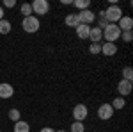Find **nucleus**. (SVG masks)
I'll return each instance as SVG.
<instances>
[{
  "instance_id": "17",
  "label": "nucleus",
  "mask_w": 133,
  "mask_h": 132,
  "mask_svg": "<svg viewBox=\"0 0 133 132\" xmlns=\"http://www.w3.org/2000/svg\"><path fill=\"white\" fill-rule=\"evenodd\" d=\"M110 105H112L114 111H117V109H124V105H126V100H124L123 96H115V98L112 100V104H110Z\"/></svg>"
},
{
  "instance_id": "21",
  "label": "nucleus",
  "mask_w": 133,
  "mask_h": 132,
  "mask_svg": "<svg viewBox=\"0 0 133 132\" xmlns=\"http://www.w3.org/2000/svg\"><path fill=\"white\" fill-rule=\"evenodd\" d=\"M121 73H123V79H124V81L133 82V68H131V66H124Z\"/></svg>"
},
{
  "instance_id": "5",
  "label": "nucleus",
  "mask_w": 133,
  "mask_h": 132,
  "mask_svg": "<svg viewBox=\"0 0 133 132\" xmlns=\"http://www.w3.org/2000/svg\"><path fill=\"white\" fill-rule=\"evenodd\" d=\"M73 120L75 122H85V118L89 116V109H87V105L85 104H76L75 107H73Z\"/></svg>"
},
{
  "instance_id": "26",
  "label": "nucleus",
  "mask_w": 133,
  "mask_h": 132,
  "mask_svg": "<svg viewBox=\"0 0 133 132\" xmlns=\"http://www.w3.org/2000/svg\"><path fill=\"white\" fill-rule=\"evenodd\" d=\"M39 132H55V129H51V127H43Z\"/></svg>"
},
{
  "instance_id": "23",
  "label": "nucleus",
  "mask_w": 133,
  "mask_h": 132,
  "mask_svg": "<svg viewBox=\"0 0 133 132\" xmlns=\"http://www.w3.org/2000/svg\"><path fill=\"white\" fill-rule=\"evenodd\" d=\"M89 52H91L92 55L101 54V43H91V45H89Z\"/></svg>"
},
{
  "instance_id": "29",
  "label": "nucleus",
  "mask_w": 133,
  "mask_h": 132,
  "mask_svg": "<svg viewBox=\"0 0 133 132\" xmlns=\"http://www.w3.org/2000/svg\"><path fill=\"white\" fill-rule=\"evenodd\" d=\"M55 132H68V130H55Z\"/></svg>"
},
{
  "instance_id": "10",
  "label": "nucleus",
  "mask_w": 133,
  "mask_h": 132,
  "mask_svg": "<svg viewBox=\"0 0 133 132\" xmlns=\"http://www.w3.org/2000/svg\"><path fill=\"white\" fill-rule=\"evenodd\" d=\"M117 27L121 29V32L131 31V29H133V18H131V16H123L121 20L117 21Z\"/></svg>"
},
{
  "instance_id": "4",
  "label": "nucleus",
  "mask_w": 133,
  "mask_h": 132,
  "mask_svg": "<svg viewBox=\"0 0 133 132\" xmlns=\"http://www.w3.org/2000/svg\"><path fill=\"white\" fill-rule=\"evenodd\" d=\"M30 5H32V13H34V16L37 14V18H39V16H44V14H48V11H50V2H48V0H34Z\"/></svg>"
},
{
  "instance_id": "31",
  "label": "nucleus",
  "mask_w": 133,
  "mask_h": 132,
  "mask_svg": "<svg viewBox=\"0 0 133 132\" xmlns=\"http://www.w3.org/2000/svg\"><path fill=\"white\" fill-rule=\"evenodd\" d=\"M0 132H2V130H0Z\"/></svg>"
},
{
  "instance_id": "9",
  "label": "nucleus",
  "mask_w": 133,
  "mask_h": 132,
  "mask_svg": "<svg viewBox=\"0 0 133 132\" xmlns=\"http://www.w3.org/2000/svg\"><path fill=\"white\" fill-rule=\"evenodd\" d=\"M12 95H14V88L11 86L9 82H0V98L9 100Z\"/></svg>"
},
{
  "instance_id": "13",
  "label": "nucleus",
  "mask_w": 133,
  "mask_h": 132,
  "mask_svg": "<svg viewBox=\"0 0 133 132\" xmlns=\"http://www.w3.org/2000/svg\"><path fill=\"white\" fill-rule=\"evenodd\" d=\"M89 39H91V43H101V39H103V31H101V29H98V27H91Z\"/></svg>"
},
{
  "instance_id": "19",
  "label": "nucleus",
  "mask_w": 133,
  "mask_h": 132,
  "mask_svg": "<svg viewBox=\"0 0 133 132\" xmlns=\"http://www.w3.org/2000/svg\"><path fill=\"white\" fill-rule=\"evenodd\" d=\"M11 29H12V25H11V21L9 20H0V34H9Z\"/></svg>"
},
{
  "instance_id": "25",
  "label": "nucleus",
  "mask_w": 133,
  "mask_h": 132,
  "mask_svg": "<svg viewBox=\"0 0 133 132\" xmlns=\"http://www.w3.org/2000/svg\"><path fill=\"white\" fill-rule=\"evenodd\" d=\"M16 5V0H4V5L2 7H9V9H12Z\"/></svg>"
},
{
  "instance_id": "15",
  "label": "nucleus",
  "mask_w": 133,
  "mask_h": 132,
  "mask_svg": "<svg viewBox=\"0 0 133 132\" xmlns=\"http://www.w3.org/2000/svg\"><path fill=\"white\" fill-rule=\"evenodd\" d=\"M12 130H14V132H30V123L25 122V120H20V122L14 123Z\"/></svg>"
},
{
  "instance_id": "12",
  "label": "nucleus",
  "mask_w": 133,
  "mask_h": 132,
  "mask_svg": "<svg viewBox=\"0 0 133 132\" xmlns=\"http://www.w3.org/2000/svg\"><path fill=\"white\" fill-rule=\"evenodd\" d=\"M75 31H76V36H78L80 39H89V34H91V25H83V23H80Z\"/></svg>"
},
{
  "instance_id": "1",
  "label": "nucleus",
  "mask_w": 133,
  "mask_h": 132,
  "mask_svg": "<svg viewBox=\"0 0 133 132\" xmlns=\"http://www.w3.org/2000/svg\"><path fill=\"white\" fill-rule=\"evenodd\" d=\"M123 18V9H121V5L119 4H114V5H108L107 9H105V20L108 21V23H115L117 25V21Z\"/></svg>"
},
{
  "instance_id": "2",
  "label": "nucleus",
  "mask_w": 133,
  "mask_h": 132,
  "mask_svg": "<svg viewBox=\"0 0 133 132\" xmlns=\"http://www.w3.org/2000/svg\"><path fill=\"white\" fill-rule=\"evenodd\" d=\"M21 29L27 32V34H34V32H37L41 29V21L37 16H27V18H23L21 20Z\"/></svg>"
},
{
  "instance_id": "20",
  "label": "nucleus",
  "mask_w": 133,
  "mask_h": 132,
  "mask_svg": "<svg viewBox=\"0 0 133 132\" xmlns=\"http://www.w3.org/2000/svg\"><path fill=\"white\" fill-rule=\"evenodd\" d=\"M20 13L23 14V18H27V16H32L34 13H32V5L29 4V2H25V4H21L20 7Z\"/></svg>"
},
{
  "instance_id": "14",
  "label": "nucleus",
  "mask_w": 133,
  "mask_h": 132,
  "mask_svg": "<svg viewBox=\"0 0 133 132\" xmlns=\"http://www.w3.org/2000/svg\"><path fill=\"white\" fill-rule=\"evenodd\" d=\"M64 23H66L68 27H73V29H76V27L80 25V20H78V14H76V13H71V14H68V16L64 18Z\"/></svg>"
},
{
  "instance_id": "6",
  "label": "nucleus",
  "mask_w": 133,
  "mask_h": 132,
  "mask_svg": "<svg viewBox=\"0 0 133 132\" xmlns=\"http://www.w3.org/2000/svg\"><path fill=\"white\" fill-rule=\"evenodd\" d=\"M114 109H112V105L110 104H101L99 107H98V118L99 120H103V122H107V120H110L114 116Z\"/></svg>"
},
{
  "instance_id": "27",
  "label": "nucleus",
  "mask_w": 133,
  "mask_h": 132,
  "mask_svg": "<svg viewBox=\"0 0 133 132\" xmlns=\"http://www.w3.org/2000/svg\"><path fill=\"white\" fill-rule=\"evenodd\" d=\"M62 5H73V0H61Z\"/></svg>"
},
{
  "instance_id": "16",
  "label": "nucleus",
  "mask_w": 133,
  "mask_h": 132,
  "mask_svg": "<svg viewBox=\"0 0 133 132\" xmlns=\"http://www.w3.org/2000/svg\"><path fill=\"white\" fill-rule=\"evenodd\" d=\"M73 5L78 11H85L91 7V0H73Z\"/></svg>"
},
{
  "instance_id": "7",
  "label": "nucleus",
  "mask_w": 133,
  "mask_h": 132,
  "mask_svg": "<svg viewBox=\"0 0 133 132\" xmlns=\"http://www.w3.org/2000/svg\"><path fill=\"white\" fill-rule=\"evenodd\" d=\"M131 89H133V82H130V81H124V79H121V81H119V84H117L119 96H123V98H126V96L131 93Z\"/></svg>"
},
{
  "instance_id": "11",
  "label": "nucleus",
  "mask_w": 133,
  "mask_h": 132,
  "mask_svg": "<svg viewBox=\"0 0 133 132\" xmlns=\"http://www.w3.org/2000/svg\"><path fill=\"white\" fill-rule=\"evenodd\" d=\"M101 54L107 57H112L117 54V45L115 43H101Z\"/></svg>"
},
{
  "instance_id": "24",
  "label": "nucleus",
  "mask_w": 133,
  "mask_h": 132,
  "mask_svg": "<svg viewBox=\"0 0 133 132\" xmlns=\"http://www.w3.org/2000/svg\"><path fill=\"white\" fill-rule=\"evenodd\" d=\"M121 38H123V41H124V43H131V41H133V32H131V31L121 32Z\"/></svg>"
},
{
  "instance_id": "22",
  "label": "nucleus",
  "mask_w": 133,
  "mask_h": 132,
  "mask_svg": "<svg viewBox=\"0 0 133 132\" xmlns=\"http://www.w3.org/2000/svg\"><path fill=\"white\" fill-rule=\"evenodd\" d=\"M69 130L71 132H85V125L82 122H73L71 127H69Z\"/></svg>"
},
{
  "instance_id": "8",
  "label": "nucleus",
  "mask_w": 133,
  "mask_h": 132,
  "mask_svg": "<svg viewBox=\"0 0 133 132\" xmlns=\"http://www.w3.org/2000/svg\"><path fill=\"white\" fill-rule=\"evenodd\" d=\"M76 14H78V20H80V23H83V25H91L92 21L96 20V14H94V11H91V9L80 11V13H76Z\"/></svg>"
},
{
  "instance_id": "30",
  "label": "nucleus",
  "mask_w": 133,
  "mask_h": 132,
  "mask_svg": "<svg viewBox=\"0 0 133 132\" xmlns=\"http://www.w3.org/2000/svg\"><path fill=\"white\" fill-rule=\"evenodd\" d=\"M85 132H91V130H85Z\"/></svg>"
},
{
  "instance_id": "18",
  "label": "nucleus",
  "mask_w": 133,
  "mask_h": 132,
  "mask_svg": "<svg viewBox=\"0 0 133 132\" xmlns=\"http://www.w3.org/2000/svg\"><path fill=\"white\" fill-rule=\"evenodd\" d=\"M7 116H9V120L11 122H20L21 120V112H20V109H16V107H12V109H9V112H7Z\"/></svg>"
},
{
  "instance_id": "3",
  "label": "nucleus",
  "mask_w": 133,
  "mask_h": 132,
  "mask_svg": "<svg viewBox=\"0 0 133 132\" xmlns=\"http://www.w3.org/2000/svg\"><path fill=\"white\" fill-rule=\"evenodd\" d=\"M103 39L107 43H115L117 39H121V29L115 23H108L103 29Z\"/></svg>"
},
{
  "instance_id": "28",
  "label": "nucleus",
  "mask_w": 133,
  "mask_h": 132,
  "mask_svg": "<svg viewBox=\"0 0 133 132\" xmlns=\"http://www.w3.org/2000/svg\"><path fill=\"white\" fill-rule=\"evenodd\" d=\"M0 20H4V7L0 5Z\"/></svg>"
}]
</instances>
